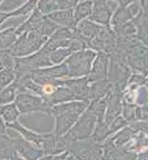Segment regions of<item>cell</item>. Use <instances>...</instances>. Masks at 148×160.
I'll use <instances>...</instances> for the list:
<instances>
[{"label": "cell", "mask_w": 148, "mask_h": 160, "mask_svg": "<svg viewBox=\"0 0 148 160\" xmlns=\"http://www.w3.org/2000/svg\"><path fill=\"white\" fill-rule=\"evenodd\" d=\"M32 73L39 75V76L46 77V78H50V79H58V78H62L64 76L69 75V68L66 63H62L60 65L49 67L46 69L35 70Z\"/></svg>", "instance_id": "cell-9"}, {"label": "cell", "mask_w": 148, "mask_h": 160, "mask_svg": "<svg viewBox=\"0 0 148 160\" xmlns=\"http://www.w3.org/2000/svg\"><path fill=\"white\" fill-rule=\"evenodd\" d=\"M90 12V2H84L79 4L76 7L75 12H74V20L75 23L78 22L79 20L83 19L84 17H86L87 15H88Z\"/></svg>", "instance_id": "cell-22"}, {"label": "cell", "mask_w": 148, "mask_h": 160, "mask_svg": "<svg viewBox=\"0 0 148 160\" xmlns=\"http://www.w3.org/2000/svg\"><path fill=\"white\" fill-rule=\"evenodd\" d=\"M49 37L41 35L36 32H28L27 35V41H28V45L30 48L31 52H38L42 47L45 45V43L48 41Z\"/></svg>", "instance_id": "cell-13"}, {"label": "cell", "mask_w": 148, "mask_h": 160, "mask_svg": "<svg viewBox=\"0 0 148 160\" xmlns=\"http://www.w3.org/2000/svg\"><path fill=\"white\" fill-rule=\"evenodd\" d=\"M47 16L59 27L62 26L68 29H73L75 25V20H74V16L72 13V10L57 11Z\"/></svg>", "instance_id": "cell-7"}, {"label": "cell", "mask_w": 148, "mask_h": 160, "mask_svg": "<svg viewBox=\"0 0 148 160\" xmlns=\"http://www.w3.org/2000/svg\"><path fill=\"white\" fill-rule=\"evenodd\" d=\"M50 52H47L43 48H41L38 52H36L34 54L24 57L26 62L35 71L42 67H50L52 66L50 59Z\"/></svg>", "instance_id": "cell-6"}, {"label": "cell", "mask_w": 148, "mask_h": 160, "mask_svg": "<svg viewBox=\"0 0 148 160\" xmlns=\"http://www.w3.org/2000/svg\"><path fill=\"white\" fill-rule=\"evenodd\" d=\"M12 160H23V159H22V158H20V157H18V155L16 154V152H14L13 155H12Z\"/></svg>", "instance_id": "cell-30"}, {"label": "cell", "mask_w": 148, "mask_h": 160, "mask_svg": "<svg viewBox=\"0 0 148 160\" xmlns=\"http://www.w3.org/2000/svg\"><path fill=\"white\" fill-rule=\"evenodd\" d=\"M45 99L52 106H55L68 101H71V100H75L77 98L68 88L61 86V87H57L55 91L50 95H48Z\"/></svg>", "instance_id": "cell-8"}, {"label": "cell", "mask_w": 148, "mask_h": 160, "mask_svg": "<svg viewBox=\"0 0 148 160\" xmlns=\"http://www.w3.org/2000/svg\"><path fill=\"white\" fill-rule=\"evenodd\" d=\"M1 67L6 70L13 71L15 66V58L12 56L7 51H3V53L1 55Z\"/></svg>", "instance_id": "cell-24"}, {"label": "cell", "mask_w": 148, "mask_h": 160, "mask_svg": "<svg viewBox=\"0 0 148 160\" xmlns=\"http://www.w3.org/2000/svg\"><path fill=\"white\" fill-rule=\"evenodd\" d=\"M36 4H37L36 0H31V1H28V2L24 3L20 8H18L17 10L8 13V17L19 16V15H27L29 12H31V11H33L36 8Z\"/></svg>", "instance_id": "cell-20"}, {"label": "cell", "mask_w": 148, "mask_h": 160, "mask_svg": "<svg viewBox=\"0 0 148 160\" xmlns=\"http://www.w3.org/2000/svg\"><path fill=\"white\" fill-rule=\"evenodd\" d=\"M0 115L7 124H11L16 121L19 115V112L14 103L0 106Z\"/></svg>", "instance_id": "cell-16"}, {"label": "cell", "mask_w": 148, "mask_h": 160, "mask_svg": "<svg viewBox=\"0 0 148 160\" xmlns=\"http://www.w3.org/2000/svg\"><path fill=\"white\" fill-rule=\"evenodd\" d=\"M0 59H1V58H0ZM0 67H1V60H0Z\"/></svg>", "instance_id": "cell-32"}, {"label": "cell", "mask_w": 148, "mask_h": 160, "mask_svg": "<svg viewBox=\"0 0 148 160\" xmlns=\"http://www.w3.org/2000/svg\"><path fill=\"white\" fill-rule=\"evenodd\" d=\"M7 18H8V13L7 12H0V25H1Z\"/></svg>", "instance_id": "cell-28"}, {"label": "cell", "mask_w": 148, "mask_h": 160, "mask_svg": "<svg viewBox=\"0 0 148 160\" xmlns=\"http://www.w3.org/2000/svg\"><path fill=\"white\" fill-rule=\"evenodd\" d=\"M93 125V117L91 116L90 112H86L77 122V124L70 129L65 135V138L68 140V142L70 143L72 141L79 138L88 135L92 128Z\"/></svg>", "instance_id": "cell-4"}, {"label": "cell", "mask_w": 148, "mask_h": 160, "mask_svg": "<svg viewBox=\"0 0 148 160\" xmlns=\"http://www.w3.org/2000/svg\"><path fill=\"white\" fill-rule=\"evenodd\" d=\"M25 2L24 1H22V0H16V1H11V0H8V1H4L3 3H2V5H0V11H1V12H13V10L15 11V9L16 8H19V6L21 5V4H24ZM21 7V6H20Z\"/></svg>", "instance_id": "cell-25"}, {"label": "cell", "mask_w": 148, "mask_h": 160, "mask_svg": "<svg viewBox=\"0 0 148 160\" xmlns=\"http://www.w3.org/2000/svg\"><path fill=\"white\" fill-rule=\"evenodd\" d=\"M17 40L16 28L12 27L0 32V50L9 51Z\"/></svg>", "instance_id": "cell-12"}, {"label": "cell", "mask_w": 148, "mask_h": 160, "mask_svg": "<svg viewBox=\"0 0 148 160\" xmlns=\"http://www.w3.org/2000/svg\"><path fill=\"white\" fill-rule=\"evenodd\" d=\"M0 3H1V1H0Z\"/></svg>", "instance_id": "cell-34"}, {"label": "cell", "mask_w": 148, "mask_h": 160, "mask_svg": "<svg viewBox=\"0 0 148 160\" xmlns=\"http://www.w3.org/2000/svg\"><path fill=\"white\" fill-rule=\"evenodd\" d=\"M66 156H67V153L62 154V155H60V156H56V157H54L53 160H65Z\"/></svg>", "instance_id": "cell-29"}, {"label": "cell", "mask_w": 148, "mask_h": 160, "mask_svg": "<svg viewBox=\"0 0 148 160\" xmlns=\"http://www.w3.org/2000/svg\"><path fill=\"white\" fill-rule=\"evenodd\" d=\"M84 109V103L72 102V103H63L52 107L51 114L56 119V127L54 134L62 136L66 134L72 125L76 122L80 113Z\"/></svg>", "instance_id": "cell-1"}, {"label": "cell", "mask_w": 148, "mask_h": 160, "mask_svg": "<svg viewBox=\"0 0 148 160\" xmlns=\"http://www.w3.org/2000/svg\"><path fill=\"white\" fill-rule=\"evenodd\" d=\"M8 127L17 131L18 132H20L21 134H23V136L27 139V141L31 142L33 144H35L38 147L42 148V142H43V134H38V133H34L27 129H25L22 125H21L19 122L15 121L13 123L11 124H7Z\"/></svg>", "instance_id": "cell-11"}, {"label": "cell", "mask_w": 148, "mask_h": 160, "mask_svg": "<svg viewBox=\"0 0 148 160\" xmlns=\"http://www.w3.org/2000/svg\"><path fill=\"white\" fill-rule=\"evenodd\" d=\"M72 52L69 49V48H61V49H58L52 52H50V62L51 64H60L63 60L65 58H67L68 56L70 55Z\"/></svg>", "instance_id": "cell-19"}, {"label": "cell", "mask_w": 148, "mask_h": 160, "mask_svg": "<svg viewBox=\"0 0 148 160\" xmlns=\"http://www.w3.org/2000/svg\"><path fill=\"white\" fill-rule=\"evenodd\" d=\"M4 160H7V159H4Z\"/></svg>", "instance_id": "cell-33"}, {"label": "cell", "mask_w": 148, "mask_h": 160, "mask_svg": "<svg viewBox=\"0 0 148 160\" xmlns=\"http://www.w3.org/2000/svg\"><path fill=\"white\" fill-rule=\"evenodd\" d=\"M14 104L19 113L43 112L47 114H51L53 107L46 99L29 92H18L14 99Z\"/></svg>", "instance_id": "cell-2"}, {"label": "cell", "mask_w": 148, "mask_h": 160, "mask_svg": "<svg viewBox=\"0 0 148 160\" xmlns=\"http://www.w3.org/2000/svg\"><path fill=\"white\" fill-rule=\"evenodd\" d=\"M93 54L91 52H76L68 58L65 63L69 68V76L76 77L86 74L89 71V64Z\"/></svg>", "instance_id": "cell-3"}, {"label": "cell", "mask_w": 148, "mask_h": 160, "mask_svg": "<svg viewBox=\"0 0 148 160\" xmlns=\"http://www.w3.org/2000/svg\"><path fill=\"white\" fill-rule=\"evenodd\" d=\"M14 152L15 149L13 139L8 137L7 135L0 137V160L12 159Z\"/></svg>", "instance_id": "cell-14"}, {"label": "cell", "mask_w": 148, "mask_h": 160, "mask_svg": "<svg viewBox=\"0 0 148 160\" xmlns=\"http://www.w3.org/2000/svg\"><path fill=\"white\" fill-rule=\"evenodd\" d=\"M13 144L15 151H17L26 160H37L43 154V151L35 149L30 144V142L21 136L13 139Z\"/></svg>", "instance_id": "cell-5"}, {"label": "cell", "mask_w": 148, "mask_h": 160, "mask_svg": "<svg viewBox=\"0 0 148 160\" xmlns=\"http://www.w3.org/2000/svg\"><path fill=\"white\" fill-rule=\"evenodd\" d=\"M57 2V6H58V9H60L61 11H68V10H71L77 3V1H75V0H73V1H71V0H69V1H68V0H58Z\"/></svg>", "instance_id": "cell-26"}, {"label": "cell", "mask_w": 148, "mask_h": 160, "mask_svg": "<svg viewBox=\"0 0 148 160\" xmlns=\"http://www.w3.org/2000/svg\"><path fill=\"white\" fill-rule=\"evenodd\" d=\"M14 80L13 71L2 69L0 71V92L4 90L12 81Z\"/></svg>", "instance_id": "cell-23"}, {"label": "cell", "mask_w": 148, "mask_h": 160, "mask_svg": "<svg viewBox=\"0 0 148 160\" xmlns=\"http://www.w3.org/2000/svg\"><path fill=\"white\" fill-rule=\"evenodd\" d=\"M6 135V125L4 124L3 120L0 119V137Z\"/></svg>", "instance_id": "cell-27"}, {"label": "cell", "mask_w": 148, "mask_h": 160, "mask_svg": "<svg viewBox=\"0 0 148 160\" xmlns=\"http://www.w3.org/2000/svg\"><path fill=\"white\" fill-rule=\"evenodd\" d=\"M36 8L42 14H50L54 12H57L58 6L57 2L54 0H41L37 2Z\"/></svg>", "instance_id": "cell-18"}, {"label": "cell", "mask_w": 148, "mask_h": 160, "mask_svg": "<svg viewBox=\"0 0 148 160\" xmlns=\"http://www.w3.org/2000/svg\"><path fill=\"white\" fill-rule=\"evenodd\" d=\"M52 159V157H51V155H48V156H45V157H43V158H41L40 160H51Z\"/></svg>", "instance_id": "cell-31"}, {"label": "cell", "mask_w": 148, "mask_h": 160, "mask_svg": "<svg viewBox=\"0 0 148 160\" xmlns=\"http://www.w3.org/2000/svg\"><path fill=\"white\" fill-rule=\"evenodd\" d=\"M27 35L28 32H24L21 35H19V37L17 38L15 43L12 45V47L9 51H7L14 58H22L23 56H28L29 54L31 53L28 45Z\"/></svg>", "instance_id": "cell-10"}, {"label": "cell", "mask_w": 148, "mask_h": 160, "mask_svg": "<svg viewBox=\"0 0 148 160\" xmlns=\"http://www.w3.org/2000/svg\"><path fill=\"white\" fill-rule=\"evenodd\" d=\"M53 40H58V41H64V40H70L73 38V32L71 29L59 27L50 37Z\"/></svg>", "instance_id": "cell-21"}, {"label": "cell", "mask_w": 148, "mask_h": 160, "mask_svg": "<svg viewBox=\"0 0 148 160\" xmlns=\"http://www.w3.org/2000/svg\"><path fill=\"white\" fill-rule=\"evenodd\" d=\"M59 28L58 25H56L54 22H52L50 18H48L47 15H43V17L41 18L40 22L35 30L36 32H38L41 35L44 36H51L52 33Z\"/></svg>", "instance_id": "cell-15"}, {"label": "cell", "mask_w": 148, "mask_h": 160, "mask_svg": "<svg viewBox=\"0 0 148 160\" xmlns=\"http://www.w3.org/2000/svg\"><path fill=\"white\" fill-rule=\"evenodd\" d=\"M16 92H17V87L14 83L6 87L4 90L0 92V106L12 103L15 99Z\"/></svg>", "instance_id": "cell-17"}]
</instances>
